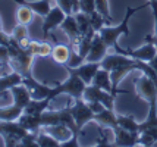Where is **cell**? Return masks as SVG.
Instances as JSON below:
<instances>
[{"instance_id": "17", "label": "cell", "mask_w": 157, "mask_h": 147, "mask_svg": "<svg viewBox=\"0 0 157 147\" xmlns=\"http://www.w3.org/2000/svg\"><path fill=\"white\" fill-rule=\"evenodd\" d=\"M50 102H52V99H48V97L47 99H41V100L31 99V100L28 102V105L25 106L24 112L29 113V115H38V116H40L44 110H47V109H48Z\"/></svg>"}, {"instance_id": "5", "label": "cell", "mask_w": 157, "mask_h": 147, "mask_svg": "<svg viewBox=\"0 0 157 147\" xmlns=\"http://www.w3.org/2000/svg\"><path fill=\"white\" fill-rule=\"evenodd\" d=\"M135 88H137L138 96L143 97L148 105L153 102H157V84L148 75L143 74L141 77H138L135 79Z\"/></svg>"}, {"instance_id": "28", "label": "cell", "mask_w": 157, "mask_h": 147, "mask_svg": "<svg viewBox=\"0 0 157 147\" xmlns=\"http://www.w3.org/2000/svg\"><path fill=\"white\" fill-rule=\"evenodd\" d=\"M37 141H38V146L40 147H60V141L55 138L53 135H50L46 131H38L37 135Z\"/></svg>"}, {"instance_id": "4", "label": "cell", "mask_w": 157, "mask_h": 147, "mask_svg": "<svg viewBox=\"0 0 157 147\" xmlns=\"http://www.w3.org/2000/svg\"><path fill=\"white\" fill-rule=\"evenodd\" d=\"M82 99H84L85 102L97 100V102L103 103L104 107H107V109H115V99H116V96L112 94V93H109V91L103 90L100 87H97V85H94V84H88L85 87V91H84Z\"/></svg>"}, {"instance_id": "26", "label": "cell", "mask_w": 157, "mask_h": 147, "mask_svg": "<svg viewBox=\"0 0 157 147\" xmlns=\"http://www.w3.org/2000/svg\"><path fill=\"white\" fill-rule=\"evenodd\" d=\"M34 10L29 9L28 6H24V5H19V7L16 9V14H15V19L18 24H24V25H28L33 22V18H34Z\"/></svg>"}, {"instance_id": "13", "label": "cell", "mask_w": 157, "mask_h": 147, "mask_svg": "<svg viewBox=\"0 0 157 147\" xmlns=\"http://www.w3.org/2000/svg\"><path fill=\"white\" fill-rule=\"evenodd\" d=\"M113 133H115V141H113L115 146L131 147L138 144V138H140V134L138 133L126 131V130H123L122 126H116L113 130Z\"/></svg>"}, {"instance_id": "24", "label": "cell", "mask_w": 157, "mask_h": 147, "mask_svg": "<svg viewBox=\"0 0 157 147\" xmlns=\"http://www.w3.org/2000/svg\"><path fill=\"white\" fill-rule=\"evenodd\" d=\"M12 38H13L15 41H18L25 49L28 44H29V35H28V28L27 25H24V24H16V27L13 28V31H12Z\"/></svg>"}, {"instance_id": "19", "label": "cell", "mask_w": 157, "mask_h": 147, "mask_svg": "<svg viewBox=\"0 0 157 147\" xmlns=\"http://www.w3.org/2000/svg\"><path fill=\"white\" fill-rule=\"evenodd\" d=\"M22 83H24V77L21 75L19 72L12 71V72H9L6 75L0 77V91H7V90H10L12 87L19 85Z\"/></svg>"}, {"instance_id": "10", "label": "cell", "mask_w": 157, "mask_h": 147, "mask_svg": "<svg viewBox=\"0 0 157 147\" xmlns=\"http://www.w3.org/2000/svg\"><path fill=\"white\" fill-rule=\"evenodd\" d=\"M22 84L27 85V88L31 93V99H37V100H41V99H52L53 100V87H48L46 84H41L38 83L34 77H28L24 78V83Z\"/></svg>"}, {"instance_id": "42", "label": "cell", "mask_w": 157, "mask_h": 147, "mask_svg": "<svg viewBox=\"0 0 157 147\" xmlns=\"http://www.w3.org/2000/svg\"><path fill=\"white\" fill-rule=\"evenodd\" d=\"M5 93H6V91H0V97H2V96H3Z\"/></svg>"}, {"instance_id": "35", "label": "cell", "mask_w": 157, "mask_h": 147, "mask_svg": "<svg viewBox=\"0 0 157 147\" xmlns=\"http://www.w3.org/2000/svg\"><path fill=\"white\" fill-rule=\"evenodd\" d=\"M0 62L5 66H10V52H9V46H3L0 44Z\"/></svg>"}, {"instance_id": "14", "label": "cell", "mask_w": 157, "mask_h": 147, "mask_svg": "<svg viewBox=\"0 0 157 147\" xmlns=\"http://www.w3.org/2000/svg\"><path fill=\"white\" fill-rule=\"evenodd\" d=\"M18 5H24V6H28L29 9H33L37 15L40 16H46V15L50 12L52 9V2L53 0H34V2H28V0H12Z\"/></svg>"}, {"instance_id": "30", "label": "cell", "mask_w": 157, "mask_h": 147, "mask_svg": "<svg viewBox=\"0 0 157 147\" xmlns=\"http://www.w3.org/2000/svg\"><path fill=\"white\" fill-rule=\"evenodd\" d=\"M96 10L104 16V19L107 21V25H112V15H110L107 0H96Z\"/></svg>"}, {"instance_id": "34", "label": "cell", "mask_w": 157, "mask_h": 147, "mask_svg": "<svg viewBox=\"0 0 157 147\" xmlns=\"http://www.w3.org/2000/svg\"><path fill=\"white\" fill-rule=\"evenodd\" d=\"M79 10L87 15L96 12V0H79Z\"/></svg>"}, {"instance_id": "38", "label": "cell", "mask_w": 157, "mask_h": 147, "mask_svg": "<svg viewBox=\"0 0 157 147\" xmlns=\"http://www.w3.org/2000/svg\"><path fill=\"white\" fill-rule=\"evenodd\" d=\"M88 103V106L91 107V110L94 112V115L96 113H100L101 110H104L106 107H104V105L103 103H100V102H97V100H93V102H87Z\"/></svg>"}, {"instance_id": "27", "label": "cell", "mask_w": 157, "mask_h": 147, "mask_svg": "<svg viewBox=\"0 0 157 147\" xmlns=\"http://www.w3.org/2000/svg\"><path fill=\"white\" fill-rule=\"evenodd\" d=\"M60 124V109L59 110H44L41 113V128Z\"/></svg>"}, {"instance_id": "1", "label": "cell", "mask_w": 157, "mask_h": 147, "mask_svg": "<svg viewBox=\"0 0 157 147\" xmlns=\"http://www.w3.org/2000/svg\"><path fill=\"white\" fill-rule=\"evenodd\" d=\"M147 6H150V3H145V5H143V6H138V7L128 6V7H126V14H125L123 21L121 22L117 27L104 25V27L98 31L100 37L103 38V41L109 46V49H115V47H116V46H117V40H119V37H121V35H128V34H129V27H128V24H129V19L132 18V15L137 14L138 10H141V9H144V7H147Z\"/></svg>"}, {"instance_id": "2", "label": "cell", "mask_w": 157, "mask_h": 147, "mask_svg": "<svg viewBox=\"0 0 157 147\" xmlns=\"http://www.w3.org/2000/svg\"><path fill=\"white\" fill-rule=\"evenodd\" d=\"M85 87H87V84L76 75L75 72H69V78L66 81L59 83V84H56L53 87V97L56 99L60 94H68L75 100L76 99H82Z\"/></svg>"}, {"instance_id": "6", "label": "cell", "mask_w": 157, "mask_h": 147, "mask_svg": "<svg viewBox=\"0 0 157 147\" xmlns=\"http://www.w3.org/2000/svg\"><path fill=\"white\" fill-rule=\"evenodd\" d=\"M65 18H66V14L62 10V7H59V6L52 7V9H50V12L44 16V22H43V27H41V31H43V38H44V40H47L50 31H52V29H55V28H57V27H60L62 22L65 21Z\"/></svg>"}, {"instance_id": "29", "label": "cell", "mask_w": 157, "mask_h": 147, "mask_svg": "<svg viewBox=\"0 0 157 147\" xmlns=\"http://www.w3.org/2000/svg\"><path fill=\"white\" fill-rule=\"evenodd\" d=\"M75 15V19L76 22H78V27H79V29H81V35H84L87 31H88L90 28H91V24H90V15L84 14V12H76Z\"/></svg>"}, {"instance_id": "37", "label": "cell", "mask_w": 157, "mask_h": 147, "mask_svg": "<svg viewBox=\"0 0 157 147\" xmlns=\"http://www.w3.org/2000/svg\"><path fill=\"white\" fill-rule=\"evenodd\" d=\"M100 137H101V138H98V140H97V146L98 147H112V146H115V144H112V143L107 140V137H106L104 133H103L101 126H100Z\"/></svg>"}, {"instance_id": "20", "label": "cell", "mask_w": 157, "mask_h": 147, "mask_svg": "<svg viewBox=\"0 0 157 147\" xmlns=\"http://www.w3.org/2000/svg\"><path fill=\"white\" fill-rule=\"evenodd\" d=\"M24 113V107L16 103H12L7 107H0V121H18Z\"/></svg>"}, {"instance_id": "16", "label": "cell", "mask_w": 157, "mask_h": 147, "mask_svg": "<svg viewBox=\"0 0 157 147\" xmlns=\"http://www.w3.org/2000/svg\"><path fill=\"white\" fill-rule=\"evenodd\" d=\"M21 125L24 126L27 131H31V133H38L41 128V115H29V113H22L18 119Z\"/></svg>"}, {"instance_id": "32", "label": "cell", "mask_w": 157, "mask_h": 147, "mask_svg": "<svg viewBox=\"0 0 157 147\" xmlns=\"http://www.w3.org/2000/svg\"><path fill=\"white\" fill-rule=\"evenodd\" d=\"M37 135L38 133H31L28 131L19 141V146L21 147H40L38 146V141H37Z\"/></svg>"}, {"instance_id": "33", "label": "cell", "mask_w": 157, "mask_h": 147, "mask_svg": "<svg viewBox=\"0 0 157 147\" xmlns=\"http://www.w3.org/2000/svg\"><path fill=\"white\" fill-rule=\"evenodd\" d=\"M148 3H150V7H151V10H153V16H154V34L153 35L147 34L145 38L151 40L157 47V2H148Z\"/></svg>"}, {"instance_id": "44", "label": "cell", "mask_w": 157, "mask_h": 147, "mask_svg": "<svg viewBox=\"0 0 157 147\" xmlns=\"http://www.w3.org/2000/svg\"><path fill=\"white\" fill-rule=\"evenodd\" d=\"M148 2H157V0H148Z\"/></svg>"}, {"instance_id": "36", "label": "cell", "mask_w": 157, "mask_h": 147, "mask_svg": "<svg viewBox=\"0 0 157 147\" xmlns=\"http://www.w3.org/2000/svg\"><path fill=\"white\" fill-rule=\"evenodd\" d=\"M56 3L59 7H62V10L66 15L74 14V2L72 0H56Z\"/></svg>"}, {"instance_id": "41", "label": "cell", "mask_w": 157, "mask_h": 147, "mask_svg": "<svg viewBox=\"0 0 157 147\" xmlns=\"http://www.w3.org/2000/svg\"><path fill=\"white\" fill-rule=\"evenodd\" d=\"M0 31H3V27H2V19H0Z\"/></svg>"}, {"instance_id": "23", "label": "cell", "mask_w": 157, "mask_h": 147, "mask_svg": "<svg viewBox=\"0 0 157 147\" xmlns=\"http://www.w3.org/2000/svg\"><path fill=\"white\" fill-rule=\"evenodd\" d=\"M150 109H148V115L144 122H140V133H144L151 128H157V102L150 103Z\"/></svg>"}, {"instance_id": "40", "label": "cell", "mask_w": 157, "mask_h": 147, "mask_svg": "<svg viewBox=\"0 0 157 147\" xmlns=\"http://www.w3.org/2000/svg\"><path fill=\"white\" fill-rule=\"evenodd\" d=\"M151 65V68H153V69H154V72H156L157 74V55L154 57H153V59H151L150 62H148Z\"/></svg>"}, {"instance_id": "15", "label": "cell", "mask_w": 157, "mask_h": 147, "mask_svg": "<svg viewBox=\"0 0 157 147\" xmlns=\"http://www.w3.org/2000/svg\"><path fill=\"white\" fill-rule=\"evenodd\" d=\"M94 122H97L100 126H109L112 130H115L116 126H119L117 124V115H115L113 109H104L100 113L94 115Z\"/></svg>"}, {"instance_id": "8", "label": "cell", "mask_w": 157, "mask_h": 147, "mask_svg": "<svg viewBox=\"0 0 157 147\" xmlns=\"http://www.w3.org/2000/svg\"><path fill=\"white\" fill-rule=\"evenodd\" d=\"M63 68L68 71V72H75L76 75L88 85L93 83L96 74L98 72V69L101 68V63L100 62H85V63H81V65L76 66V68H71V66H63Z\"/></svg>"}, {"instance_id": "7", "label": "cell", "mask_w": 157, "mask_h": 147, "mask_svg": "<svg viewBox=\"0 0 157 147\" xmlns=\"http://www.w3.org/2000/svg\"><path fill=\"white\" fill-rule=\"evenodd\" d=\"M71 110H72V115H74L75 122L79 130H82V126L87 122L94 121V112L91 110V107L84 99H76L74 106H71Z\"/></svg>"}, {"instance_id": "21", "label": "cell", "mask_w": 157, "mask_h": 147, "mask_svg": "<svg viewBox=\"0 0 157 147\" xmlns=\"http://www.w3.org/2000/svg\"><path fill=\"white\" fill-rule=\"evenodd\" d=\"M25 49H28L34 56H40V57H46L48 56V55H52V50H53V47L48 44L46 40L44 41H29V44H28Z\"/></svg>"}, {"instance_id": "9", "label": "cell", "mask_w": 157, "mask_h": 147, "mask_svg": "<svg viewBox=\"0 0 157 147\" xmlns=\"http://www.w3.org/2000/svg\"><path fill=\"white\" fill-rule=\"evenodd\" d=\"M60 28L63 29V33L66 34V37L69 38V46L71 49H75L78 46V43L81 40V29L78 27V22L75 19V15H66L65 21L62 22Z\"/></svg>"}, {"instance_id": "22", "label": "cell", "mask_w": 157, "mask_h": 147, "mask_svg": "<svg viewBox=\"0 0 157 147\" xmlns=\"http://www.w3.org/2000/svg\"><path fill=\"white\" fill-rule=\"evenodd\" d=\"M52 57L56 63L59 65H66L71 57V46H65V44H56L53 50H52Z\"/></svg>"}, {"instance_id": "3", "label": "cell", "mask_w": 157, "mask_h": 147, "mask_svg": "<svg viewBox=\"0 0 157 147\" xmlns=\"http://www.w3.org/2000/svg\"><path fill=\"white\" fill-rule=\"evenodd\" d=\"M115 52L116 53H121V55H125V56H129V57H134V59H140V60H144V62H150L153 57L157 55V47L156 44L145 38V44L141 46L140 49H122L119 44L115 47Z\"/></svg>"}, {"instance_id": "25", "label": "cell", "mask_w": 157, "mask_h": 147, "mask_svg": "<svg viewBox=\"0 0 157 147\" xmlns=\"http://www.w3.org/2000/svg\"><path fill=\"white\" fill-rule=\"evenodd\" d=\"M117 124L126 131L140 134V122L135 121L134 115H117Z\"/></svg>"}, {"instance_id": "39", "label": "cell", "mask_w": 157, "mask_h": 147, "mask_svg": "<svg viewBox=\"0 0 157 147\" xmlns=\"http://www.w3.org/2000/svg\"><path fill=\"white\" fill-rule=\"evenodd\" d=\"M79 146V141H78V135H72L69 140L62 141L60 147H78Z\"/></svg>"}, {"instance_id": "18", "label": "cell", "mask_w": 157, "mask_h": 147, "mask_svg": "<svg viewBox=\"0 0 157 147\" xmlns=\"http://www.w3.org/2000/svg\"><path fill=\"white\" fill-rule=\"evenodd\" d=\"M44 130L43 131H46V133H48L50 135H53L55 138H57V140L60 141H66L69 140L72 135H74V133L69 130L68 126L62 125V124H57V125H48V126H43Z\"/></svg>"}, {"instance_id": "11", "label": "cell", "mask_w": 157, "mask_h": 147, "mask_svg": "<svg viewBox=\"0 0 157 147\" xmlns=\"http://www.w3.org/2000/svg\"><path fill=\"white\" fill-rule=\"evenodd\" d=\"M91 84H94V85H97V87L103 88V90L109 91V93L115 94V96H117V94H128V93H129L128 90L115 88V87H113V83H112V78H110V71L104 69V68H100V69H98V72L96 74V77H94Z\"/></svg>"}, {"instance_id": "43", "label": "cell", "mask_w": 157, "mask_h": 147, "mask_svg": "<svg viewBox=\"0 0 157 147\" xmlns=\"http://www.w3.org/2000/svg\"><path fill=\"white\" fill-rule=\"evenodd\" d=\"M2 66H5V65H3V63H2V62H0V68H2Z\"/></svg>"}, {"instance_id": "12", "label": "cell", "mask_w": 157, "mask_h": 147, "mask_svg": "<svg viewBox=\"0 0 157 147\" xmlns=\"http://www.w3.org/2000/svg\"><path fill=\"white\" fill-rule=\"evenodd\" d=\"M107 50H109V46L103 41L100 34L97 33L93 38V44H91V49H90V53L85 59V62H101L107 55Z\"/></svg>"}, {"instance_id": "31", "label": "cell", "mask_w": 157, "mask_h": 147, "mask_svg": "<svg viewBox=\"0 0 157 147\" xmlns=\"http://www.w3.org/2000/svg\"><path fill=\"white\" fill-rule=\"evenodd\" d=\"M90 24H91L93 28L96 29V33H98L104 25H107V21L104 19V16L101 14H98L96 10V12H93V14L90 15Z\"/></svg>"}]
</instances>
